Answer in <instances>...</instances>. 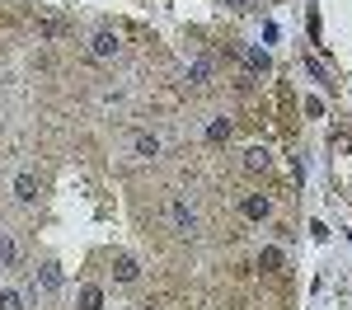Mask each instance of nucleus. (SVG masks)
<instances>
[{"mask_svg": "<svg viewBox=\"0 0 352 310\" xmlns=\"http://www.w3.org/2000/svg\"><path fill=\"white\" fill-rule=\"evenodd\" d=\"M169 225H174L179 235H192V230H197V212H192V202L184 193L169 197Z\"/></svg>", "mask_w": 352, "mask_h": 310, "instance_id": "obj_1", "label": "nucleus"}, {"mask_svg": "<svg viewBox=\"0 0 352 310\" xmlns=\"http://www.w3.org/2000/svg\"><path fill=\"white\" fill-rule=\"evenodd\" d=\"M89 56H94V61H118V56H122V38H118L113 28H99V33L89 38Z\"/></svg>", "mask_w": 352, "mask_h": 310, "instance_id": "obj_2", "label": "nucleus"}, {"mask_svg": "<svg viewBox=\"0 0 352 310\" xmlns=\"http://www.w3.org/2000/svg\"><path fill=\"white\" fill-rule=\"evenodd\" d=\"M56 291H61V268H56V263H38L28 296H56Z\"/></svg>", "mask_w": 352, "mask_h": 310, "instance_id": "obj_3", "label": "nucleus"}, {"mask_svg": "<svg viewBox=\"0 0 352 310\" xmlns=\"http://www.w3.org/2000/svg\"><path fill=\"white\" fill-rule=\"evenodd\" d=\"M33 197H38V174H33V169H19V174H14V202H33Z\"/></svg>", "mask_w": 352, "mask_h": 310, "instance_id": "obj_4", "label": "nucleus"}, {"mask_svg": "<svg viewBox=\"0 0 352 310\" xmlns=\"http://www.w3.org/2000/svg\"><path fill=\"white\" fill-rule=\"evenodd\" d=\"M132 155L136 160H155V155H160V137H155V132H136L132 137Z\"/></svg>", "mask_w": 352, "mask_h": 310, "instance_id": "obj_5", "label": "nucleus"}, {"mask_svg": "<svg viewBox=\"0 0 352 310\" xmlns=\"http://www.w3.org/2000/svg\"><path fill=\"white\" fill-rule=\"evenodd\" d=\"M244 217H249V221H268L272 202H268V197H258V193H249V197H244Z\"/></svg>", "mask_w": 352, "mask_h": 310, "instance_id": "obj_6", "label": "nucleus"}, {"mask_svg": "<svg viewBox=\"0 0 352 310\" xmlns=\"http://www.w3.org/2000/svg\"><path fill=\"white\" fill-rule=\"evenodd\" d=\"M184 80H188V85H207V80H212V56H197V61H188Z\"/></svg>", "mask_w": 352, "mask_h": 310, "instance_id": "obj_7", "label": "nucleus"}, {"mask_svg": "<svg viewBox=\"0 0 352 310\" xmlns=\"http://www.w3.org/2000/svg\"><path fill=\"white\" fill-rule=\"evenodd\" d=\"M113 278H118V282H136V278H141V263H136L132 254H118V263H113Z\"/></svg>", "mask_w": 352, "mask_h": 310, "instance_id": "obj_8", "label": "nucleus"}, {"mask_svg": "<svg viewBox=\"0 0 352 310\" xmlns=\"http://www.w3.org/2000/svg\"><path fill=\"white\" fill-rule=\"evenodd\" d=\"M0 310H28V291L24 287H0Z\"/></svg>", "mask_w": 352, "mask_h": 310, "instance_id": "obj_9", "label": "nucleus"}, {"mask_svg": "<svg viewBox=\"0 0 352 310\" xmlns=\"http://www.w3.org/2000/svg\"><path fill=\"white\" fill-rule=\"evenodd\" d=\"M268 165H272L268 146H249V151H244V169H249V174H258V169H268Z\"/></svg>", "mask_w": 352, "mask_h": 310, "instance_id": "obj_10", "label": "nucleus"}, {"mask_svg": "<svg viewBox=\"0 0 352 310\" xmlns=\"http://www.w3.org/2000/svg\"><path fill=\"white\" fill-rule=\"evenodd\" d=\"M14 263H19V245L10 230H0V268H14Z\"/></svg>", "mask_w": 352, "mask_h": 310, "instance_id": "obj_11", "label": "nucleus"}, {"mask_svg": "<svg viewBox=\"0 0 352 310\" xmlns=\"http://www.w3.org/2000/svg\"><path fill=\"white\" fill-rule=\"evenodd\" d=\"M244 61H249V71H254V76H268V52H263V47H249V52H244Z\"/></svg>", "mask_w": 352, "mask_h": 310, "instance_id": "obj_12", "label": "nucleus"}, {"mask_svg": "<svg viewBox=\"0 0 352 310\" xmlns=\"http://www.w3.org/2000/svg\"><path fill=\"white\" fill-rule=\"evenodd\" d=\"M80 310H104V291L99 287H80Z\"/></svg>", "mask_w": 352, "mask_h": 310, "instance_id": "obj_13", "label": "nucleus"}, {"mask_svg": "<svg viewBox=\"0 0 352 310\" xmlns=\"http://www.w3.org/2000/svg\"><path fill=\"white\" fill-rule=\"evenodd\" d=\"M230 137V122H226V118H212V122H207V141H226Z\"/></svg>", "mask_w": 352, "mask_h": 310, "instance_id": "obj_14", "label": "nucleus"}, {"mask_svg": "<svg viewBox=\"0 0 352 310\" xmlns=\"http://www.w3.org/2000/svg\"><path fill=\"white\" fill-rule=\"evenodd\" d=\"M38 33H47V38H56V33H61V24H56V19H43V24H38Z\"/></svg>", "mask_w": 352, "mask_h": 310, "instance_id": "obj_15", "label": "nucleus"}, {"mask_svg": "<svg viewBox=\"0 0 352 310\" xmlns=\"http://www.w3.org/2000/svg\"><path fill=\"white\" fill-rule=\"evenodd\" d=\"M240 5H244V0H240Z\"/></svg>", "mask_w": 352, "mask_h": 310, "instance_id": "obj_16", "label": "nucleus"}]
</instances>
